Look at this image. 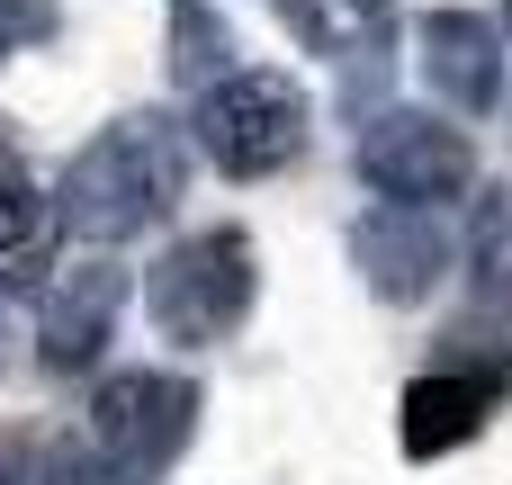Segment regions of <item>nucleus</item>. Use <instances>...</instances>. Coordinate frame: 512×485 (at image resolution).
<instances>
[{
    "label": "nucleus",
    "instance_id": "423d86ee",
    "mask_svg": "<svg viewBox=\"0 0 512 485\" xmlns=\"http://www.w3.org/2000/svg\"><path fill=\"white\" fill-rule=\"evenodd\" d=\"M117 315H126V270L117 261H72L36 306V360L54 378H81L117 342Z\"/></svg>",
    "mask_w": 512,
    "mask_h": 485
},
{
    "label": "nucleus",
    "instance_id": "1a4fd4ad",
    "mask_svg": "<svg viewBox=\"0 0 512 485\" xmlns=\"http://www.w3.org/2000/svg\"><path fill=\"white\" fill-rule=\"evenodd\" d=\"M486 405H495V378H459V369L414 378V387H405V414H396L405 459H441V450L477 441V432H486Z\"/></svg>",
    "mask_w": 512,
    "mask_h": 485
},
{
    "label": "nucleus",
    "instance_id": "2eb2a0df",
    "mask_svg": "<svg viewBox=\"0 0 512 485\" xmlns=\"http://www.w3.org/2000/svg\"><path fill=\"white\" fill-rule=\"evenodd\" d=\"M504 9H512V0H504Z\"/></svg>",
    "mask_w": 512,
    "mask_h": 485
},
{
    "label": "nucleus",
    "instance_id": "f8f14e48",
    "mask_svg": "<svg viewBox=\"0 0 512 485\" xmlns=\"http://www.w3.org/2000/svg\"><path fill=\"white\" fill-rule=\"evenodd\" d=\"M468 261H477V288H486V297H512V189H486V198H477Z\"/></svg>",
    "mask_w": 512,
    "mask_h": 485
},
{
    "label": "nucleus",
    "instance_id": "7ed1b4c3",
    "mask_svg": "<svg viewBox=\"0 0 512 485\" xmlns=\"http://www.w3.org/2000/svg\"><path fill=\"white\" fill-rule=\"evenodd\" d=\"M153 324L171 333V342H225L243 315H252V243L234 234V225H216V234H189V243H171L162 261H153Z\"/></svg>",
    "mask_w": 512,
    "mask_h": 485
},
{
    "label": "nucleus",
    "instance_id": "f03ea898",
    "mask_svg": "<svg viewBox=\"0 0 512 485\" xmlns=\"http://www.w3.org/2000/svg\"><path fill=\"white\" fill-rule=\"evenodd\" d=\"M198 144L225 180H270L306 144V90L288 72H225L198 99Z\"/></svg>",
    "mask_w": 512,
    "mask_h": 485
},
{
    "label": "nucleus",
    "instance_id": "ddd939ff",
    "mask_svg": "<svg viewBox=\"0 0 512 485\" xmlns=\"http://www.w3.org/2000/svg\"><path fill=\"white\" fill-rule=\"evenodd\" d=\"M27 485H135V477H126V468H108V459L90 468L81 450H45V459H36V477H27Z\"/></svg>",
    "mask_w": 512,
    "mask_h": 485
},
{
    "label": "nucleus",
    "instance_id": "0eeeda50",
    "mask_svg": "<svg viewBox=\"0 0 512 485\" xmlns=\"http://www.w3.org/2000/svg\"><path fill=\"white\" fill-rule=\"evenodd\" d=\"M351 261L369 270V288H378V297L414 306V297H432V279H441V261H450V234H441V216H432V207L387 198L378 216H360V225H351Z\"/></svg>",
    "mask_w": 512,
    "mask_h": 485
},
{
    "label": "nucleus",
    "instance_id": "4468645a",
    "mask_svg": "<svg viewBox=\"0 0 512 485\" xmlns=\"http://www.w3.org/2000/svg\"><path fill=\"white\" fill-rule=\"evenodd\" d=\"M351 9H387V0H351Z\"/></svg>",
    "mask_w": 512,
    "mask_h": 485
},
{
    "label": "nucleus",
    "instance_id": "20e7f679",
    "mask_svg": "<svg viewBox=\"0 0 512 485\" xmlns=\"http://www.w3.org/2000/svg\"><path fill=\"white\" fill-rule=\"evenodd\" d=\"M189 423H198V387L171 378V369H117L90 396V441L126 477H162L189 450Z\"/></svg>",
    "mask_w": 512,
    "mask_h": 485
},
{
    "label": "nucleus",
    "instance_id": "39448f33",
    "mask_svg": "<svg viewBox=\"0 0 512 485\" xmlns=\"http://www.w3.org/2000/svg\"><path fill=\"white\" fill-rule=\"evenodd\" d=\"M360 171H369L387 198H405V207H441V198H459V189L477 180V153H468L459 126H441V117H423V108H396V117H378V126L360 135Z\"/></svg>",
    "mask_w": 512,
    "mask_h": 485
},
{
    "label": "nucleus",
    "instance_id": "9b49d317",
    "mask_svg": "<svg viewBox=\"0 0 512 485\" xmlns=\"http://www.w3.org/2000/svg\"><path fill=\"white\" fill-rule=\"evenodd\" d=\"M45 243H54V198L27 180H0V279H36Z\"/></svg>",
    "mask_w": 512,
    "mask_h": 485
},
{
    "label": "nucleus",
    "instance_id": "6e6552de",
    "mask_svg": "<svg viewBox=\"0 0 512 485\" xmlns=\"http://www.w3.org/2000/svg\"><path fill=\"white\" fill-rule=\"evenodd\" d=\"M414 45H423V81H432L459 117H486V108L504 99V36H495V18H477V9H432V18L414 27Z\"/></svg>",
    "mask_w": 512,
    "mask_h": 485
},
{
    "label": "nucleus",
    "instance_id": "f257e3e1",
    "mask_svg": "<svg viewBox=\"0 0 512 485\" xmlns=\"http://www.w3.org/2000/svg\"><path fill=\"white\" fill-rule=\"evenodd\" d=\"M189 180V153L162 117H117L108 135H90L72 162H63V189H54V225L81 234V243H126L144 225L171 216Z\"/></svg>",
    "mask_w": 512,
    "mask_h": 485
},
{
    "label": "nucleus",
    "instance_id": "9d476101",
    "mask_svg": "<svg viewBox=\"0 0 512 485\" xmlns=\"http://www.w3.org/2000/svg\"><path fill=\"white\" fill-rule=\"evenodd\" d=\"M225 72H234V36H225V18H216L207 0H180V9H171V81L216 90Z\"/></svg>",
    "mask_w": 512,
    "mask_h": 485
}]
</instances>
